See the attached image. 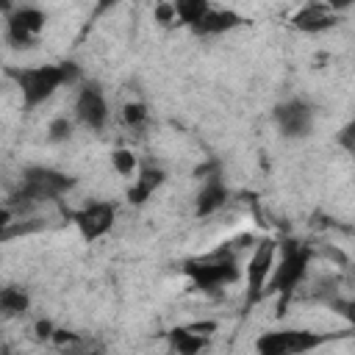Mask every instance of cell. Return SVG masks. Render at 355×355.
Segmentation results:
<instances>
[{
  "instance_id": "1",
  "label": "cell",
  "mask_w": 355,
  "mask_h": 355,
  "mask_svg": "<svg viewBox=\"0 0 355 355\" xmlns=\"http://www.w3.org/2000/svg\"><path fill=\"white\" fill-rule=\"evenodd\" d=\"M6 75L17 83V89L22 94V105L28 111L44 105L61 86H75L83 78V72L75 61L36 64V67H8Z\"/></svg>"
},
{
  "instance_id": "2",
  "label": "cell",
  "mask_w": 355,
  "mask_h": 355,
  "mask_svg": "<svg viewBox=\"0 0 355 355\" xmlns=\"http://www.w3.org/2000/svg\"><path fill=\"white\" fill-rule=\"evenodd\" d=\"M311 258H313L311 244H305V241H300V239H288V241L277 244L275 266H272V275H269L266 288H263V297H266V294H275V297H277V316L286 313V305H288L291 294H294V291L302 286V280L308 277Z\"/></svg>"
},
{
  "instance_id": "3",
  "label": "cell",
  "mask_w": 355,
  "mask_h": 355,
  "mask_svg": "<svg viewBox=\"0 0 355 355\" xmlns=\"http://www.w3.org/2000/svg\"><path fill=\"white\" fill-rule=\"evenodd\" d=\"M72 186H75V178L61 172V169H53V166H25L22 178H19V186L11 191L6 205L17 216V214H25V211L47 202V200H58Z\"/></svg>"
},
{
  "instance_id": "4",
  "label": "cell",
  "mask_w": 355,
  "mask_h": 355,
  "mask_svg": "<svg viewBox=\"0 0 355 355\" xmlns=\"http://www.w3.org/2000/svg\"><path fill=\"white\" fill-rule=\"evenodd\" d=\"M183 269H186L189 280L194 283V288H200V291H219L225 286L239 283V277H241V266L233 258V252H227V250H216L200 261H186Z\"/></svg>"
},
{
  "instance_id": "5",
  "label": "cell",
  "mask_w": 355,
  "mask_h": 355,
  "mask_svg": "<svg viewBox=\"0 0 355 355\" xmlns=\"http://www.w3.org/2000/svg\"><path fill=\"white\" fill-rule=\"evenodd\" d=\"M47 25V14L39 6H14L6 14V42L17 50H28L39 42L42 31Z\"/></svg>"
},
{
  "instance_id": "6",
  "label": "cell",
  "mask_w": 355,
  "mask_h": 355,
  "mask_svg": "<svg viewBox=\"0 0 355 355\" xmlns=\"http://www.w3.org/2000/svg\"><path fill=\"white\" fill-rule=\"evenodd\" d=\"M275 255H277V241L275 239H261L244 266V275H247V297H244V305L252 308L255 302L263 300V288H266V280L272 275V266H275Z\"/></svg>"
},
{
  "instance_id": "7",
  "label": "cell",
  "mask_w": 355,
  "mask_h": 355,
  "mask_svg": "<svg viewBox=\"0 0 355 355\" xmlns=\"http://www.w3.org/2000/svg\"><path fill=\"white\" fill-rule=\"evenodd\" d=\"M272 119H275L280 136H286V139H305V136H311V130H313L316 111H313V105H311L308 100H302V97H288V100H283V103L275 105Z\"/></svg>"
},
{
  "instance_id": "8",
  "label": "cell",
  "mask_w": 355,
  "mask_h": 355,
  "mask_svg": "<svg viewBox=\"0 0 355 355\" xmlns=\"http://www.w3.org/2000/svg\"><path fill=\"white\" fill-rule=\"evenodd\" d=\"M69 216H72L78 233L83 236V241L92 244V241L103 239L114 227V222H116V205L111 200H92V202L80 205L78 211H72Z\"/></svg>"
},
{
  "instance_id": "9",
  "label": "cell",
  "mask_w": 355,
  "mask_h": 355,
  "mask_svg": "<svg viewBox=\"0 0 355 355\" xmlns=\"http://www.w3.org/2000/svg\"><path fill=\"white\" fill-rule=\"evenodd\" d=\"M75 122L89 130H103L108 125V100L97 80H80L75 94Z\"/></svg>"
},
{
  "instance_id": "10",
  "label": "cell",
  "mask_w": 355,
  "mask_h": 355,
  "mask_svg": "<svg viewBox=\"0 0 355 355\" xmlns=\"http://www.w3.org/2000/svg\"><path fill=\"white\" fill-rule=\"evenodd\" d=\"M338 25V14L333 11L330 3H305L291 14V28L300 33H324Z\"/></svg>"
},
{
  "instance_id": "11",
  "label": "cell",
  "mask_w": 355,
  "mask_h": 355,
  "mask_svg": "<svg viewBox=\"0 0 355 355\" xmlns=\"http://www.w3.org/2000/svg\"><path fill=\"white\" fill-rule=\"evenodd\" d=\"M227 200H230V189L225 186L222 175L205 178L200 191H197V197H194V214L197 216H211V214L222 211Z\"/></svg>"
},
{
  "instance_id": "12",
  "label": "cell",
  "mask_w": 355,
  "mask_h": 355,
  "mask_svg": "<svg viewBox=\"0 0 355 355\" xmlns=\"http://www.w3.org/2000/svg\"><path fill=\"white\" fill-rule=\"evenodd\" d=\"M164 180H166V172H164L161 166H139L133 183H130L128 191H125V200H128L130 205H144V202L155 194V189L164 186Z\"/></svg>"
},
{
  "instance_id": "13",
  "label": "cell",
  "mask_w": 355,
  "mask_h": 355,
  "mask_svg": "<svg viewBox=\"0 0 355 355\" xmlns=\"http://www.w3.org/2000/svg\"><path fill=\"white\" fill-rule=\"evenodd\" d=\"M244 22H247V19H244L239 11L211 6L208 14H205V17L200 19V25L194 28V33H197V36H219V33H230V31H236V28L244 25Z\"/></svg>"
},
{
  "instance_id": "14",
  "label": "cell",
  "mask_w": 355,
  "mask_h": 355,
  "mask_svg": "<svg viewBox=\"0 0 355 355\" xmlns=\"http://www.w3.org/2000/svg\"><path fill=\"white\" fill-rule=\"evenodd\" d=\"M166 341H169L172 352H178V355H200V352H205V347H208L211 338L197 336L186 324H180V327H172L166 333Z\"/></svg>"
},
{
  "instance_id": "15",
  "label": "cell",
  "mask_w": 355,
  "mask_h": 355,
  "mask_svg": "<svg viewBox=\"0 0 355 355\" xmlns=\"http://www.w3.org/2000/svg\"><path fill=\"white\" fill-rule=\"evenodd\" d=\"M31 308V294L22 286H3L0 288V316H22Z\"/></svg>"
},
{
  "instance_id": "16",
  "label": "cell",
  "mask_w": 355,
  "mask_h": 355,
  "mask_svg": "<svg viewBox=\"0 0 355 355\" xmlns=\"http://www.w3.org/2000/svg\"><path fill=\"white\" fill-rule=\"evenodd\" d=\"M255 352L258 355H291V349H288V327L261 333L255 338Z\"/></svg>"
},
{
  "instance_id": "17",
  "label": "cell",
  "mask_w": 355,
  "mask_h": 355,
  "mask_svg": "<svg viewBox=\"0 0 355 355\" xmlns=\"http://www.w3.org/2000/svg\"><path fill=\"white\" fill-rule=\"evenodd\" d=\"M211 3L208 0H178L175 3V17H178V25H186V28H197L200 19L208 14Z\"/></svg>"
},
{
  "instance_id": "18",
  "label": "cell",
  "mask_w": 355,
  "mask_h": 355,
  "mask_svg": "<svg viewBox=\"0 0 355 355\" xmlns=\"http://www.w3.org/2000/svg\"><path fill=\"white\" fill-rule=\"evenodd\" d=\"M139 155L130 150V147H114L111 150V169L119 175V178H136V172H139Z\"/></svg>"
},
{
  "instance_id": "19",
  "label": "cell",
  "mask_w": 355,
  "mask_h": 355,
  "mask_svg": "<svg viewBox=\"0 0 355 355\" xmlns=\"http://www.w3.org/2000/svg\"><path fill=\"white\" fill-rule=\"evenodd\" d=\"M147 119H150V111H147V105L141 100H130V103L122 105V122L130 130H141L147 125Z\"/></svg>"
},
{
  "instance_id": "20",
  "label": "cell",
  "mask_w": 355,
  "mask_h": 355,
  "mask_svg": "<svg viewBox=\"0 0 355 355\" xmlns=\"http://www.w3.org/2000/svg\"><path fill=\"white\" fill-rule=\"evenodd\" d=\"M72 130H75V122H72L69 116L58 114V116H53V119L47 122V141H50V144H64V141L72 139Z\"/></svg>"
},
{
  "instance_id": "21",
  "label": "cell",
  "mask_w": 355,
  "mask_h": 355,
  "mask_svg": "<svg viewBox=\"0 0 355 355\" xmlns=\"http://www.w3.org/2000/svg\"><path fill=\"white\" fill-rule=\"evenodd\" d=\"M153 19H155L158 25H175V22H178V17H175V3H155Z\"/></svg>"
},
{
  "instance_id": "22",
  "label": "cell",
  "mask_w": 355,
  "mask_h": 355,
  "mask_svg": "<svg viewBox=\"0 0 355 355\" xmlns=\"http://www.w3.org/2000/svg\"><path fill=\"white\" fill-rule=\"evenodd\" d=\"M336 141H338V147H341L344 153H355V122H352V119L338 130Z\"/></svg>"
},
{
  "instance_id": "23",
  "label": "cell",
  "mask_w": 355,
  "mask_h": 355,
  "mask_svg": "<svg viewBox=\"0 0 355 355\" xmlns=\"http://www.w3.org/2000/svg\"><path fill=\"white\" fill-rule=\"evenodd\" d=\"M55 347H69V344H80V336L72 333V330H64V327H55L53 330V338H50Z\"/></svg>"
},
{
  "instance_id": "24",
  "label": "cell",
  "mask_w": 355,
  "mask_h": 355,
  "mask_svg": "<svg viewBox=\"0 0 355 355\" xmlns=\"http://www.w3.org/2000/svg\"><path fill=\"white\" fill-rule=\"evenodd\" d=\"M53 330H55V324L50 319H36L33 322V338L36 341H50L53 338Z\"/></svg>"
},
{
  "instance_id": "25",
  "label": "cell",
  "mask_w": 355,
  "mask_h": 355,
  "mask_svg": "<svg viewBox=\"0 0 355 355\" xmlns=\"http://www.w3.org/2000/svg\"><path fill=\"white\" fill-rule=\"evenodd\" d=\"M191 333H197V336H205V338H211L214 333H216V322L214 319H202V322H191V324H186Z\"/></svg>"
},
{
  "instance_id": "26",
  "label": "cell",
  "mask_w": 355,
  "mask_h": 355,
  "mask_svg": "<svg viewBox=\"0 0 355 355\" xmlns=\"http://www.w3.org/2000/svg\"><path fill=\"white\" fill-rule=\"evenodd\" d=\"M11 225H14V211L8 205H0V239H6Z\"/></svg>"
}]
</instances>
